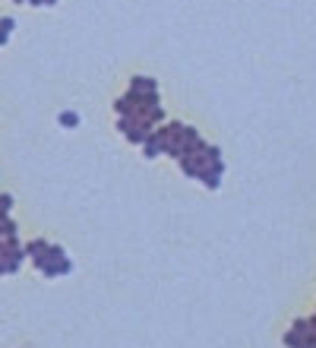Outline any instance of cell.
I'll list each match as a JSON object with an SVG mask.
<instances>
[{
	"label": "cell",
	"mask_w": 316,
	"mask_h": 348,
	"mask_svg": "<svg viewBox=\"0 0 316 348\" xmlns=\"http://www.w3.org/2000/svg\"><path fill=\"white\" fill-rule=\"evenodd\" d=\"M60 124H63V127H76V114H60Z\"/></svg>",
	"instance_id": "cell-1"
}]
</instances>
